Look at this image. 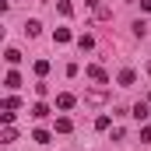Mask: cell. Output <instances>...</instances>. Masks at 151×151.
I'll list each match as a JSON object with an SVG mask.
<instances>
[{"label": "cell", "mask_w": 151, "mask_h": 151, "mask_svg": "<svg viewBox=\"0 0 151 151\" xmlns=\"http://www.w3.org/2000/svg\"><path fill=\"white\" fill-rule=\"evenodd\" d=\"M109 95L102 91V88H91V91H84V106H102Z\"/></svg>", "instance_id": "1"}, {"label": "cell", "mask_w": 151, "mask_h": 151, "mask_svg": "<svg viewBox=\"0 0 151 151\" xmlns=\"http://www.w3.org/2000/svg\"><path fill=\"white\" fill-rule=\"evenodd\" d=\"M130 116H134V119H141V123H144V119H148V116H151V102H137V106H134V109H130Z\"/></svg>", "instance_id": "2"}, {"label": "cell", "mask_w": 151, "mask_h": 151, "mask_svg": "<svg viewBox=\"0 0 151 151\" xmlns=\"http://www.w3.org/2000/svg\"><path fill=\"white\" fill-rule=\"evenodd\" d=\"M74 106H77V99L70 91H60V95H56V109H74Z\"/></svg>", "instance_id": "3"}, {"label": "cell", "mask_w": 151, "mask_h": 151, "mask_svg": "<svg viewBox=\"0 0 151 151\" xmlns=\"http://www.w3.org/2000/svg\"><path fill=\"white\" fill-rule=\"evenodd\" d=\"M84 74L91 77V81H99V84H106V81H109V74H106V70H102V67H99V63H91V67H88V70H84Z\"/></svg>", "instance_id": "4"}, {"label": "cell", "mask_w": 151, "mask_h": 151, "mask_svg": "<svg viewBox=\"0 0 151 151\" xmlns=\"http://www.w3.org/2000/svg\"><path fill=\"white\" fill-rule=\"evenodd\" d=\"M14 141H18V130H14V123H7L0 134V144H14Z\"/></svg>", "instance_id": "5"}, {"label": "cell", "mask_w": 151, "mask_h": 151, "mask_svg": "<svg viewBox=\"0 0 151 151\" xmlns=\"http://www.w3.org/2000/svg\"><path fill=\"white\" fill-rule=\"evenodd\" d=\"M116 81H119V88H130V84L137 81V74H134V70L127 67V70H119V77H116Z\"/></svg>", "instance_id": "6"}, {"label": "cell", "mask_w": 151, "mask_h": 151, "mask_svg": "<svg viewBox=\"0 0 151 151\" xmlns=\"http://www.w3.org/2000/svg\"><path fill=\"white\" fill-rule=\"evenodd\" d=\"M4 84H7L11 91H14V88H21V74H18V70H7V77H4Z\"/></svg>", "instance_id": "7"}, {"label": "cell", "mask_w": 151, "mask_h": 151, "mask_svg": "<svg viewBox=\"0 0 151 151\" xmlns=\"http://www.w3.org/2000/svg\"><path fill=\"white\" fill-rule=\"evenodd\" d=\"M56 11H60L63 18H74V4H70V0H56Z\"/></svg>", "instance_id": "8"}, {"label": "cell", "mask_w": 151, "mask_h": 151, "mask_svg": "<svg viewBox=\"0 0 151 151\" xmlns=\"http://www.w3.org/2000/svg\"><path fill=\"white\" fill-rule=\"evenodd\" d=\"M18 109H21V99L7 95V99H4V113H18Z\"/></svg>", "instance_id": "9"}, {"label": "cell", "mask_w": 151, "mask_h": 151, "mask_svg": "<svg viewBox=\"0 0 151 151\" xmlns=\"http://www.w3.org/2000/svg\"><path fill=\"white\" fill-rule=\"evenodd\" d=\"M91 11H95V18H102V21L109 18V7H106L102 0H91Z\"/></svg>", "instance_id": "10"}, {"label": "cell", "mask_w": 151, "mask_h": 151, "mask_svg": "<svg viewBox=\"0 0 151 151\" xmlns=\"http://www.w3.org/2000/svg\"><path fill=\"white\" fill-rule=\"evenodd\" d=\"M32 116H35V119H46V116H49V106H46V102H35V106H32Z\"/></svg>", "instance_id": "11"}, {"label": "cell", "mask_w": 151, "mask_h": 151, "mask_svg": "<svg viewBox=\"0 0 151 151\" xmlns=\"http://www.w3.org/2000/svg\"><path fill=\"white\" fill-rule=\"evenodd\" d=\"M70 130H74V123H70L67 116H60V119H56V134H70Z\"/></svg>", "instance_id": "12"}, {"label": "cell", "mask_w": 151, "mask_h": 151, "mask_svg": "<svg viewBox=\"0 0 151 151\" xmlns=\"http://www.w3.org/2000/svg\"><path fill=\"white\" fill-rule=\"evenodd\" d=\"M25 32H28V35L35 39V35H39V32H42V25H39L35 18H28V21H25Z\"/></svg>", "instance_id": "13"}, {"label": "cell", "mask_w": 151, "mask_h": 151, "mask_svg": "<svg viewBox=\"0 0 151 151\" xmlns=\"http://www.w3.org/2000/svg\"><path fill=\"white\" fill-rule=\"evenodd\" d=\"M56 42H60V46H63V42H70V39H74V32H70V28H56Z\"/></svg>", "instance_id": "14"}, {"label": "cell", "mask_w": 151, "mask_h": 151, "mask_svg": "<svg viewBox=\"0 0 151 151\" xmlns=\"http://www.w3.org/2000/svg\"><path fill=\"white\" fill-rule=\"evenodd\" d=\"M32 141H35V144H49V130H42V127H39L35 134H32Z\"/></svg>", "instance_id": "15"}, {"label": "cell", "mask_w": 151, "mask_h": 151, "mask_svg": "<svg viewBox=\"0 0 151 151\" xmlns=\"http://www.w3.org/2000/svg\"><path fill=\"white\" fill-rule=\"evenodd\" d=\"M4 60L14 67V63H21V53H18V49H7V53H4Z\"/></svg>", "instance_id": "16"}, {"label": "cell", "mask_w": 151, "mask_h": 151, "mask_svg": "<svg viewBox=\"0 0 151 151\" xmlns=\"http://www.w3.org/2000/svg\"><path fill=\"white\" fill-rule=\"evenodd\" d=\"M35 74H39V77L49 74V60H35Z\"/></svg>", "instance_id": "17"}, {"label": "cell", "mask_w": 151, "mask_h": 151, "mask_svg": "<svg viewBox=\"0 0 151 151\" xmlns=\"http://www.w3.org/2000/svg\"><path fill=\"white\" fill-rule=\"evenodd\" d=\"M141 144H151V123L141 127Z\"/></svg>", "instance_id": "18"}, {"label": "cell", "mask_w": 151, "mask_h": 151, "mask_svg": "<svg viewBox=\"0 0 151 151\" xmlns=\"http://www.w3.org/2000/svg\"><path fill=\"white\" fill-rule=\"evenodd\" d=\"M77 46H81V49H91V46H95V39H91V35H81V39H77Z\"/></svg>", "instance_id": "19"}, {"label": "cell", "mask_w": 151, "mask_h": 151, "mask_svg": "<svg viewBox=\"0 0 151 151\" xmlns=\"http://www.w3.org/2000/svg\"><path fill=\"white\" fill-rule=\"evenodd\" d=\"M95 130H109V116H99L95 119Z\"/></svg>", "instance_id": "20"}, {"label": "cell", "mask_w": 151, "mask_h": 151, "mask_svg": "<svg viewBox=\"0 0 151 151\" xmlns=\"http://www.w3.org/2000/svg\"><path fill=\"white\" fill-rule=\"evenodd\" d=\"M35 95H39V99H46V95H49V84H42V81H39V84H35Z\"/></svg>", "instance_id": "21"}, {"label": "cell", "mask_w": 151, "mask_h": 151, "mask_svg": "<svg viewBox=\"0 0 151 151\" xmlns=\"http://www.w3.org/2000/svg\"><path fill=\"white\" fill-rule=\"evenodd\" d=\"M141 7H144V11H148V14H151V0H141Z\"/></svg>", "instance_id": "22"}, {"label": "cell", "mask_w": 151, "mask_h": 151, "mask_svg": "<svg viewBox=\"0 0 151 151\" xmlns=\"http://www.w3.org/2000/svg\"><path fill=\"white\" fill-rule=\"evenodd\" d=\"M148 77H151V60H148Z\"/></svg>", "instance_id": "23"}, {"label": "cell", "mask_w": 151, "mask_h": 151, "mask_svg": "<svg viewBox=\"0 0 151 151\" xmlns=\"http://www.w3.org/2000/svg\"><path fill=\"white\" fill-rule=\"evenodd\" d=\"M148 102H151V95H148Z\"/></svg>", "instance_id": "24"}]
</instances>
